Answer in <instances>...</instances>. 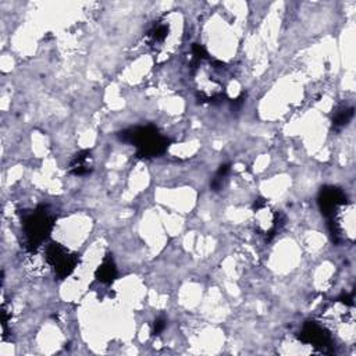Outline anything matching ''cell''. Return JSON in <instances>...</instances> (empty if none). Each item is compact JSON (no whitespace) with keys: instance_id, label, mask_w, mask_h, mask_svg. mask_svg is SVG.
Wrapping results in <instances>:
<instances>
[{"instance_id":"3","label":"cell","mask_w":356,"mask_h":356,"mask_svg":"<svg viewBox=\"0 0 356 356\" xmlns=\"http://www.w3.org/2000/svg\"><path fill=\"white\" fill-rule=\"evenodd\" d=\"M48 261L60 276H68L75 266L74 255H70L68 251L59 245H52L48 250Z\"/></svg>"},{"instance_id":"4","label":"cell","mask_w":356,"mask_h":356,"mask_svg":"<svg viewBox=\"0 0 356 356\" xmlns=\"http://www.w3.org/2000/svg\"><path fill=\"white\" fill-rule=\"evenodd\" d=\"M71 170L77 176H82L89 173L91 170V155L89 153H82L74 159L71 163Z\"/></svg>"},{"instance_id":"2","label":"cell","mask_w":356,"mask_h":356,"mask_svg":"<svg viewBox=\"0 0 356 356\" xmlns=\"http://www.w3.org/2000/svg\"><path fill=\"white\" fill-rule=\"evenodd\" d=\"M52 228V221L48 213L39 212L32 214L26 221V235L28 244L32 247H37L39 243L45 240L46 234Z\"/></svg>"},{"instance_id":"5","label":"cell","mask_w":356,"mask_h":356,"mask_svg":"<svg viewBox=\"0 0 356 356\" xmlns=\"http://www.w3.org/2000/svg\"><path fill=\"white\" fill-rule=\"evenodd\" d=\"M115 276V268L114 265L111 263V261H106L97 270V277L100 281L103 283H109L114 279Z\"/></svg>"},{"instance_id":"1","label":"cell","mask_w":356,"mask_h":356,"mask_svg":"<svg viewBox=\"0 0 356 356\" xmlns=\"http://www.w3.org/2000/svg\"><path fill=\"white\" fill-rule=\"evenodd\" d=\"M129 135L131 138V142L138 147L141 155L145 158L156 156L162 153L167 147V141L152 127L134 130L133 134Z\"/></svg>"}]
</instances>
